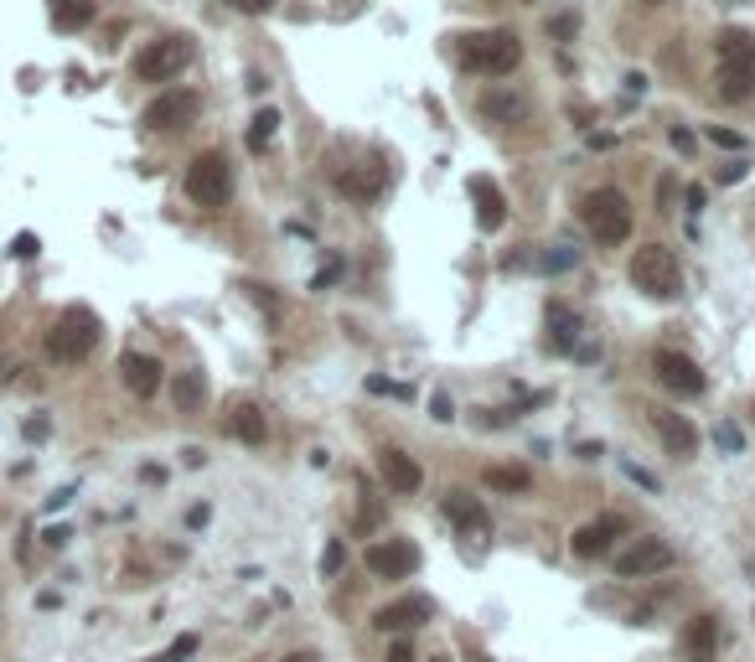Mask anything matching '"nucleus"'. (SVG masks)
I'll list each match as a JSON object with an SVG mask.
<instances>
[{"label": "nucleus", "mask_w": 755, "mask_h": 662, "mask_svg": "<svg viewBox=\"0 0 755 662\" xmlns=\"http://www.w3.org/2000/svg\"><path fill=\"white\" fill-rule=\"evenodd\" d=\"M621 533H626L621 518H595V523H585L575 533V544H569V549H575L580 559H600V554H611V544H616Z\"/></svg>", "instance_id": "14"}, {"label": "nucleus", "mask_w": 755, "mask_h": 662, "mask_svg": "<svg viewBox=\"0 0 755 662\" xmlns=\"http://www.w3.org/2000/svg\"><path fill=\"white\" fill-rule=\"evenodd\" d=\"M471 202H476V223L487 233H497L507 223V202H502V187L492 176H471Z\"/></svg>", "instance_id": "15"}, {"label": "nucleus", "mask_w": 755, "mask_h": 662, "mask_svg": "<svg viewBox=\"0 0 755 662\" xmlns=\"http://www.w3.org/2000/svg\"><path fill=\"white\" fill-rule=\"evenodd\" d=\"M481 109H487L492 119H518V114H523V99H512V94H487V104H481Z\"/></svg>", "instance_id": "28"}, {"label": "nucleus", "mask_w": 755, "mask_h": 662, "mask_svg": "<svg viewBox=\"0 0 755 662\" xmlns=\"http://www.w3.org/2000/svg\"><path fill=\"white\" fill-rule=\"evenodd\" d=\"M368 394H399V399H404V388L388 383V378H368Z\"/></svg>", "instance_id": "35"}, {"label": "nucleus", "mask_w": 755, "mask_h": 662, "mask_svg": "<svg viewBox=\"0 0 755 662\" xmlns=\"http://www.w3.org/2000/svg\"><path fill=\"white\" fill-rule=\"evenodd\" d=\"M575 337H580V316L564 306V300H554L549 306V347L554 352H575Z\"/></svg>", "instance_id": "21"}, {"label": "nucleus", "mask_w": 755, "mask_h": 662, "mask_svg": "<svg viewBox=\"0 0 755 662\" xmlns=\"http://www.w3.org/2000/svg\"><path fill=\"white\" fill-rule=\"evenodd\" d=\"M187 197L197 207H223L233 197V171L218 150H202V156L187 166Z\"/></svg>", "instance_id": "6"}, {"label": "nucleus", "mask_w": 755, "mask_h": 662, "mask_svg": "<svg viewBox=\"0 0 755 662\" xmlns=\"http://www.w3.org/2000/svg\"><path fill=\"white\" fill-rule=\"evenodd\" d=\"M233 6H238V11H249V16H264L269 6H275V0H233Z\"/></svg>", "instance_id": "37"}, {"label": "nucleus", "mask_w": 755, "mask_h": 662, "mask_svg": "<svg viewBox=\"0 0 755 662\" xmlns=\"http://www.w3.org/2000/svg\"><path fill=\"white\" fill-rule=\"evenodd\" d=\"M657 378H662V388H668V394H678V399H699L704 388H709V378L699 373V363H693V357H683V352H673V347L657 352Z\"/></svg>", "instance_id": "9"}, {"label": "nucleus", "mask_w": 755, "mask_h": 662, "mask_svg": "<svg viewBox=\"0 0 755 662\" xmlns=\"http://www.w3.org/2000/svg\"><path fill=\"white\" fill-rule=\"evenodd\" d=\"M673 145H678V150H693V130H683V125H673Z\"/></svg>", "instance_id": "39"}, {"label": "nucleus", "mask_w": 755, "mask_h": 662, "mask_svg": "<svg viewBox=\"0 0 755 662\" xmlns=\"http://www.w3.org/2000/svg\"><path fill=\"white\" fill-rule=\"evenodd\" d=\"M719 182H724V187H735V182H745V161H730V166H724V171H719Z\"/></svg>", "instance_id": "33"}, {"label": "nucleus", "mask_w": 755, "mask_h": 662, "mask_svg": "<svg viewBox=\"0 0 755 662\" xmlns=\"http://www.w3.org/2000/svg\"><path fill=\"white\" fill-rule=\"evenodd\" d=\"M280 662H321L316 652H290V657H280Z\"/></svg>", "instance_id": "41"}, {"label": "nucleus", "mask_w": 755, "mask_h": 662, "mask_svg": "<svg viewBox=\"0 0 755 662\" xmlns=\"http://www.w3.org/2000/svg\"><path fill=\"white\" fill-rule=\"evenodd\" d=\"M187 63H192V42L187 37H161L135 57V73H140V83H171V78H181Z\"/></svg>", "instance_id": "7"}, {"label": "nucleus", "mask_w": 755, "mask_h": 662, "mask_svg": "<svg viewBox=\"0 0 755 662\" xmlns=\"http://www.w3.org/2000/svg\"><path fill=\"white\" fill-rule=\"evenodd\" d=\"M652 425H657V435H662V445L673 450V456H693L699 450V430L688 425L683 414H668V409H652Z\"/></svg>", "instance_id": "18"}, {"label": "nucleus", "mask_w": 755, "mask_h": 662, "mask_svg": "<svg viewBox=\"0 0 755 662\" xmlns=\"http://www.w3.org/2000/svg\"><path fill=\"white\" fill-rule=\"evenodd\" d=\"M378 471H383V481H388L394 492H419V481H425L419 461H414V456H404L399 445H388L383 456H378Z\"/></svg>", "instance_id": "17"}, {"label": "nucleus", "mask_w": 755, "mask_h": 662, "mask_svg": "<svg viewBox=\"0 0 755 662\" xmlns=\"http://www.w3.org/2000/svg\"><path fill=\"white\" fill-rule=\"evenodd\" d=\"M99 316L88 306H68L63 316H57V326L47 331V357L52 363H83L88 352L99 347Z\"/></svg>", "instance_id": "2"}, {"label": "nucleus", "mask_w": 755, "mask_h": 662, "mask_svg": "<svg viewBox=\"0 0 755 662\" xmlns=\"http://www.w3.org/2000/svg\"><path fill=\"white\" fill-rule=\"evenodd\" d=\"M192 119H197V94L192 88H171V94H161L145 109V130H181Z\"/></svg>", "instance_id": "12"}, {"label": "nucleus", "mask_w": 755, "mask_h": 662, "mask_svg": "<svg viewBox=\"0 0 755 662\" xmlns=\"http://www.w3.org/2000/svg\"><path fill=\"white\" fill-rule=\"evenodd\" d=\"M119 378H125V388L135 399H156L161 394V363L150 352H125L119 357Z\"/></svg>", "instance_id": "13"}, {"label": "nucleus", "mask_w": 755, "mask_h": 662, "mask_svg": "<svg viewBox=\"0 0 755 662\" xmlns=\"http://www.w3.org/2000/svg\"><path fill=\"white\" fill-rule=\"evenodd\" d=\"M662 569H673V549L662 544V538H637L626 554H616L621 580H647V575H662Z\"/></svg>", "instance_id": "10"}, {"label": "nucleus", "mask_w": 755, "mask_h": 662, "mask_svg": "<svg viewBox=\"0 0 755 662\" xmlns=\"http://www.w3.org/2000/svg\"><path fill=\"white\" fill-rule=\"evenodd\" d=\"M430 414L440 419V425H445V419H456V414H450V399H445V394H435V399H430Z\"/></svg>", "instance_id": "36"}, {"label": "nucleus", "mask_w": 755, "mask_h": 662, "mask_svg": "<svg viewBox=\"0 0 755 662\" xmlns=\"http://www.w3.org/2000/svg\"><path fill=\"white\" fill-rule=\"evenodd\" d=\"M362 564H368L373 580H409L419 569V549L409 538H378V544L362 554Z\"/></svg>", "instance_id": "8"}, {"label": "nucleus", "mask_w": 755, "mask_h": 662, "mask_svg": "<svg viewBox=\"0 0 755 662\" xmlns=\"http://www.w3.org/2000/svg\"><path fill=\"white\" fill-rule=\"evenodd\" d=\"M580 218H585V228L595 233V244H626V238H631V207H626V197H621L616 187L590 192V197L580 202Z\"/></svg>", "instance_id": "5"}, {"label": "nucleus", "mask_w": 755, "mask_h": 662, "mask_svg": "<svg viewBox=\"0 0 755 662\" xmlns=\"http://www.w3.org/2000/svg\"><path fill=\"white\" fill-rule=\"evenodd\" d=\"M228 435L244 440V445H264V435H269L264 409H259V404H238V409L228 414Z\"/></svg>", "instance_id": "20"}, {"label": "nucleus", "mask_w": 755, "mask_h": 662, "mask_svg": "<svg viewBox=\"0 0 755 662\" xmlns=\"http://www.w3.org/2000/svg\"><path fill=\"white\" fill-rule=\"evenodd\" d=\"M549 37H554V42H564V37H575V16H559V21L549 26Z\"/></svg>", "instance_id": "32"}, {"label": "nucleus", "mask_w": 755, "mask_h": 662, "mask_svg": "<svg viewBox=\"0 0 755 662\" xmlns=\"http://www.w3.org/2000/svg\"><path fill=\"white\" fill-rule=\"evenodd\" d=\"M11 254H16V259H32V254H37V238H32V233H16Z\"/></svg>", "instance_id": "31"}, {"label": "nucleus", "mask_w": 755, "mask_h": 662, "mask_svg": "<svg viewBox=\"0 0 755 662\" xmlns=\"http://www.w3.org/2000/svg\"><path fill=\"white\" fill-rule=\"evenodd\" d=\"M430 616H435V600H430V595H404V600H394V606L373 611V626L383 631V637H388V631H394V637H399V631H414V626H425Z\"/></svg>", "instance_id": "11"}, {"label": "nucleus", "mask_w": 755, "mask_h": 662, "mask_svg": "<svg viewBox=\"0 0 755 662\" xmlns=\"http://www.w3.org/2000/svg\"><path fill=\"white\" fill-rule=\"evenodd\" d=\"M631 285L652 300H673L683 290V269H678V254L668 244H642L631 254Z\"/></svg>", "instance_id": "3"}, {"label": "nucleus", "mask_w": 755, "mask_h": 662, "mask_svg": "<svg viewBox=\"0 0 755 662\" xmlns=\"http://www.w3.org/2000/svg\"><path fill=\"white\" fill-rule=\"evenodd\" d=\"M342 564H347V544H342V538H331V544L321 549V575H326V580H337V575H342Z\"/></svg>", "instance_id": "27"}, {"label": "nucleus", "mask_w": 755, "mask_h": 662, "mask_svg": "<svg viewBox=\"0 0 755 662\" xmlns=\"http://www.w3.org/2000/svg\"><path fill=\"white\" fill-rule=\"evenodd\" d=\"M683 657L688 662H714L719 657V621L714 616H693L683 626Z\"/></svg>", "instance_id": "16"}, {"label": "nucleus", "mask_w": 755, "mask_h": 662, "mask_svg": "<svg viewBox=\"0 0 755 662\" xmlns=\"http://www.w3.org/2000/svg\"><path fill=\"white\" fill-rule=\"evenodd\" d=\"M383 187V171H347L342 176V192H357V197H373Z\"/></svg>", "instance_id": "26"}, {"label": "nucleus", "mask_w": 755, "mask_h": 662, "mask_svg": "<svg viewBox=\"0 0 755 662\" xmlns=\"http://www.w3.org/2000/svg\"><path fill=\"white\" fill-rule=\"evenodd\" d=\"M275 130H280V109H259L254 125H249V150H254V156H259L269 140H275Z\"/></svg>", "instance_id": "25"}, {"label": "nucleus", "mask_w": 755, "mask_h": 662, "mask_svg": "<svg viewBox=\"0 0 755 662\" xmlns=\"http://www.w3.org/2000/svg\"><path fill=\"white\" fill-rule=\"evenodd\" d=\"M445 513H450V523H456L461 533H487V528H492L487 507H481L476 497H466V492H450V497H445Z\"/></svg>", "instance_id": "19"}, {"label": "nucleus", "mask_w": 755, "mask_h": 662, "mask_svg": "<svg viewBox=\"0 0 755 662\" xmlns=\"http://www.w3.org/2000/svg\"><path fill=\"white\" fill-rule=\"evenodd\" d=\"M94 21V0H52V26L57 32H83Z\"/></svg>", "instance_id": "23"}, {"label": "nucleus", "mask_w": 755, "mask_h": 662, "mask_svg": "<svg viewBox=\"0 0 755 662\" xmlns=\"http://www.w3.org/2000/svg\"><path fill=\"white\" fill-rule=\"evenodd\" d=\"M171 399H176V414H197L202 409V399H207V383H202V373L192 368V373H176V383H171Z\"/></svg>", "instance_id": "22"}, {"label": "nucleus", "mask_w": 755, "mask_h": 662, "mask_svg": "<svg viewBox=\"0 0 755 662\" xmlns=\"http://www.w3.org/2000/svg\"><path fill=\"white\" fill-rule=\"evenodd\" d=\"M0 373H6V357H0Z\"/></svg>", "instance_id": "42"}, {"label": "nucleus", "mask_w": 755, "mask_h": 662, "mask_svg": "<svg viewBox=\"0 0 755 662\" xmlns=\"http://www.w3.org/2000/svg\"><path fill=\"white\" fill-rule=\"evenodd\" d=\"M249 295H254V300H259V306H264V311H275V295H269V290H264V285H249Z\"/></svg>", "instance_id": "38"}, {"label": "nucleus", "mask_w": 755, "mask_h": 662, "mask_svg": "<svg viewBox=\"0 0 755 662\" xmlns=\"http://www.w3.org/2000/svg\"><path fill=\"white\" fill-rule=\"evenodd\" d=\"M528 471L523 466H487V487H497V492H528Z\"/></svg>", "instance_id": "24"}, {"label": "nucleus", "mask_w": 755, "mask_h": 662, "mask_svg": "<svg viewBox=\"0 0 755 662\" xmlns=\"http://www.w3.org/2000/svg\"><path fill=\"white\" fill-rule=\"evenodd\" d=\"M383 662H414V647H409V642H394V647L383 652Z\"/></svg>", "instance_id": "34"}, {"label": "nucleus", "mask_w": 755, "mask_h": 662, "mask_svg": "<svg viewBox=\"0 0 755 662\" xmlns=\"http://www.w3.org/2000/svg\"><path fill=\"white\" fill-rule=\"evenodd\" d=\"M647 6H657V0H647Z\"/></svg>", "instance_id": "43"}, {"label": "nucleus", "mask_w": 755, "mask_h": 662, "mask_svg": "<svg viewBox=\"0 0 755 662\" xmlns=\"http://www.w3.org/2000/svg\"><path fill=\"white\" fill-rule=\"evenodd\" d=\"M47 435V419H26V440H42Z\"/></svg>", "instance_id": "40"}, {"label": "nucleus", "mask_w": 755, "mask_h": 662, "mask_svg": "<svg viewBox=\"0 0 755 662\" xmlns=\"http://www.w3.org/2000/svg\"><path fill=\"white\" fill-rule=\"evenodd\" d=\"M709 145H719V150H745V135H740V130H719V125H709Z\"/></svg>", "instance_id": "30"}, {"label": "nucleus", "mask_w": 755, "mask_h": 662, "mask_svg": "<svg viewBox=\"0 0 755 662\" xmlns=\"http://www.w3.org/2000/svg\"><path fill=\"white\" fill-rule=\"evenodd\" d=\"M714 52H719V73H714L719 99L724 104H745L755 94V37L740 32V26H730V32H719Z\"/></svg>", "instance_id": "1"}, {"label": "nucleus", "mask_w": 755, "mask_h": 662, "mask_svg": "<svg viewBox=\"0 0 755 662\" xmlns=\"http://www.w3.org/2000/svg\"><path fill=\"white\" fill-rule=\"evenodd\" d=\"M461 63L471 73H487V78H502L523 63V42L512 32H471L461 37Z\"/></svg>", "instance_id": "4"}, {"label": "nucleus", "mask_w": 755, "mask_h": 662, "mask_svg": "<svg viewBox=\"0 0 755 662\" xmlns=\"http://www.w3.org/2000/svg\"><path fill=\"white\" fill-rule=\"evenodd\" d=\"M192 652H197V637H192V631H187V637H176V642H171V647H166V652H161L156 662H187Z\"/></svg>", "instance_id": "29"}]
</instances>
